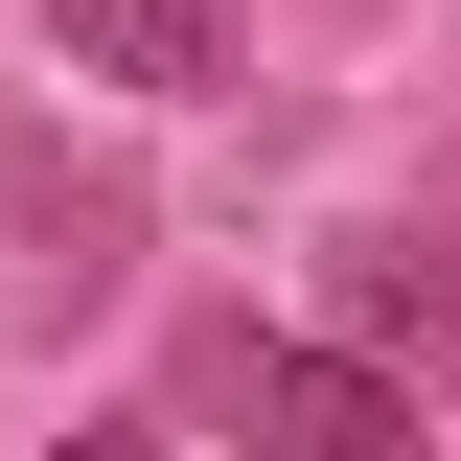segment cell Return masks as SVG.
I'll use <instances>...</instances> for the list:
<instances>
[{
  "label": "cell",
  "mask_w": 461,
  "mask_h": 461,
  "mask_svg": "<svg viewBox=\"0 0 461 461\" xmlns=\"http://www.w3.org/2000/svg\"><path fill=\"white\" fill-rule=\"evenodd\" d=\"M185 415H230L254 461H438V393L415 369L300 346V323H185Z\"/></svg>",
  "instance_id": "6da1fadb"
},
{
  "label": "cell",
  "mask_w": 461,
  "mask_h": 461,
  "mask_svg": "<svg viewBox=\"0 0 461 461\" xmlns=\"http://www.w3.org/2000/svg\"><path fill=\"white\" fill-rule=\"evenodd\" d=\"M346 346L461 393V162H438V185H393V208L346 230Z\"/></svg>",
  "instance_id": "7a4b0ae2"
},
{
  "label": "cell",
  "mask_w": 461,
  "mask_h": 461,
  "mask_svg": "<svg viewBox=\"0 0 461 461\" xmlns=\"http://www.w3.org/2000/svg\"><path fill=\"white\" fill-rule=\"evenodd\" d=\"M47 47L93 93H230V0H47Z\"/></svg>",
  "instance_id": "3957f363"
},
{
  "label": "cell",
  "mask_w": 461,
  "mask_h": 461,
  "mask_svg": "<svg viewBox=\"0 0 461 461\" xmlns=\"http://www.w3.org/2000/svg\"><path fill=\"white\" fill-rule=\"evenodd\" d=\"M0 230H23V300H115V254H139V185H69V162H0Z\"/></svg>",
  "instance_id": "277c9868"
},
{
  "label": "cell",
  "mask_w": 461,
  "mask_h": 461,
  "mask_svg": "<svg viewBox=\"0 0 461 461\" xmlns=\"http://www.w3.org/2000/svg\"><path fill=\"white\" fill-rule=\"evenodd\" d=\"M47 461H162V438H139V415H115V438H47Z\"/></svg>",
  "instance_id": "5b68a950"
}]
</instances>
